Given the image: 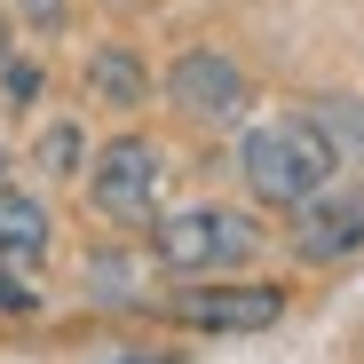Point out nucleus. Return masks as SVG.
<instances>
[{"mask_svg": "<svg viewBox=\"0 0 364 364\" xmlns=\"http://www.w3.org/2000/svg\"><path fill=\"white\" fill-rule=\"evenodd\" d=\"M87 95L111 103V111H135V103L151 95L143 55H127V48H95V55H87Z\"/></svg>", "mask_w": 364, "mask_h": 364, "instance_id": "6e6552de", "label": "nucleus"}, {"mask_svg": "<svg viewBox=\"0 0 364 364\" xmlns=\"http://www.w3.org/2000/svg\"><path fill=\"white\" fill-rule=\"evenodd\" d=\"M309 119H317V127H325V143H333V151H356V159H364V111H356V103H341V95H325V103H317Z\"/></svg>", "mask_w": 364, "mask_h": 364, "instance_id": "1a4fd4ad", "label": "nucleus"}, {"mask_svg": "<svg viewBox=\"0 0 364 364\" xmlns=\"http://www.w3.org/2000/svg\"><path fill=\"white\" fill-rule=\"evenodd\" d=\"M16 9H24V24H40V32L64 24V0H16Z\"/></svg>", "mask_w": 364, "mask_h": 364, "instance_id": "f8f14e48", "label": "nucleus"}, {"mask_svg": "<svg viewBox=\"0 0 364 364\" xmlns=\"http://www.w3.org/2000/svg\"><path fill=\"white\" fill-rule=\"evenodd\" d=\"M166 103L191 119V127H230V119L254 103V87H246V72H237L230 55L191 48V55H182V64L166 72Z\"/></svg>", "mask_w": 364, "mask_h": 364, "instance_id": "20e7f679", "label": "nucleus"}, {"mask_svg": "<svg viewBox=\"0 0 364 364\" xmlns=\"http://www.w3.org/2000/svg\"><path fill=\"white\" fill-rule=\"evenodd\" d=\"M40 254H48V206L32 191H9V182H0V262L32 269Z\"/></svg>", "mask_w": 364, "mask_h": 364, "instance_id": "0eeeda50", "label": "nucleus"}, {"mask_svg": "<svg viewBox=\"0 0 364 364\" xmlns=\"http://www.w3.org/2000/svg\"><path fill=\"white\" fill-rule=\"evenodd\" d=\"M293 214H301L293 222V254L301 262H348L364 246V182H317Z\"/></svg>", "mask_w": 364, "mask_h": 364, "instance_id": "39448f33", "label": "nucleus"}, {"mask_svg": "<svg viewBox=\"0 0 364 364\" xmlns=\"http://www.w3.org/2000/svg\"><path fill=\"white\" fill-rule=\"evenodd\" d=\"M151 254L182 277L198 269H237L262 254V230L230 206H182V214H151Z\"/></svg>", "mask_w": 364, "mask_h": 364, "instance_id": "f03ea898", "label": "nucleus"}, {"mask_svg": "<svg viewBox=\"0 0 364 364\" xmlns=\"http://www.w3.org/2000/svg\"><path fill=\"white\" fill-rule=\"evenodd\" d=\"M174 317L191 333H262L285 317V293L277 285H191L174 301Z\"/></svg>", "mask_w": 364, "mask_h": 364, "instance_id": "423d86ee", "label": "nucleus"}, {"mask_svg": "<svg viewBox=\"0 0 364 364\" xmlns=\"http://www.w3.org/2000/svg\"><path fill=\"white\" fill-rule=\"evenodd\" d=\"M0 64H9V24H0Z\"/></svg>", "mask_w": 364, "mask_h": 364, "instance_id": "ddd939ff", "label": "nucleus"}, {"mask_svg": "<svg viewBox=\"0 0 364 364\" xmlns=\"http://www.w3.org/2000/svg\"><path fill=\"white\" fill-rule=\"evenodd\" d=\"M159 182H166L159 143L119 135V143L95 159V174H87V198H95L103 222H151V214H159Z\"/></svg>", "mask_w": 364, "mask_h": 364, "instance_id": "7ed1b4c3", "label": "nucleus"}, {"mask_svg": "<svg viewBox=\"0 0 364 364\" xmlns=\"http://www.w3.org/2000/svg\"><path fill=\"white\" fill-rule=\"evenodd\" d=\"M40 174H80V127H72V119L40 135Z\"/></svg>", "mask_w": 364, "mask_h": 364, "instance_id": "9d476101", "label": "nucleus"}, {"mask_svg": "<svg viewBox=\"0 0 364 364\" xmlns=\"http://www.w3.org/2000/svg\"><path fill=\"white\" fill-rule=\"evenodd\" d=\"M0 182H9V159H0Z\"/></svg>", "mask_w": 364, "mask_h": 364, "instance_id": "4468645a", "label": "nucleus"}, {"mask_svg": "<svg viewBox=\"0 0 364 364\" xmlns=\"http://www.w3.org/2000/svg\"><path fill=\"white\" fill-rule=\"evenodd\" d=\"M333 166H341V151L325 143L317 119H269L237 143V174L262 206H301L317 182H333Z\"/></svg>", "mask_w": 364, "mask_h": 364, "instance_id": "f257e3e1", "label": "nucleus"}, {"mask_svg": "<svg viewBox=\"0 0 364 364\" xmlns=\"http://www.w3.org/2000/svg\"><path fill=\"white\" fill-rule=\"evenodd\" d=\"M0 80H9V103H32V95H40V72H32V64H16V55L0 64Z\"/></svg>", "mask_w": 364, "mask_h": 364, "instance_id": "9b49d317", "label": "nucleus"}]
</instances>
